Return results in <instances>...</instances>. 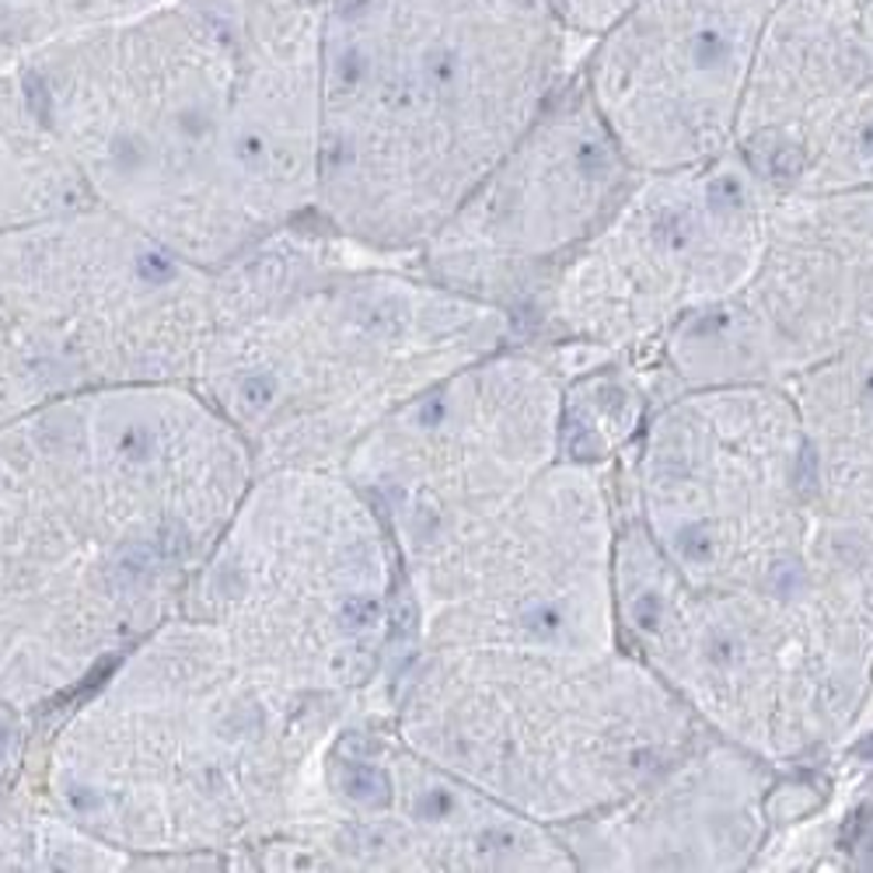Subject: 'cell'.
Segmentation results:
<instances>
[{
    "instance_id": "cell-19",
    "label": "cell",
    "mask_w": 873,
    "mask_h": 873,
    "mask_svg": "<svg viewBox=\"0 0 873 873\" xmlns=\"http://www.w3.org/2000/svg\"><path fill=\"white\" fill-rule=\"evenodd\" d=\"M786 388L803 427L821 545L873 577V339Z\"/></svg>"
},
{
    "instance_id": "cell-9",
    "label": "cell",
    "mask_w": 873,
    "mask_h": 873,
    "mask_svg": "<svg viewBox=\"0 0 873 873\" xmlns=\"http://www.w3.org/2000/svg\"><path fill=\"white\" fill-rule=\"evenodd\" d=\"M622 511L695 587H758L821 545L800 412L786 385H692L650 402L616 462Z\"/></svg>"
},
{
    "instance_id": "cell-22",
    "label": "cell",
    "mask_w": 873,
    "mask_h": 873,
    "mask_svg": "<svg viewBox=\"0 0 873 873\" xmlns=\"http://www.w3.org/2000/svg\"><path fill=\"white\" fill-rule=\"evenodd\" d=\"M553 14L562 21V29L570 35H591L598 39L616 21L640 4V0H545Z\"/></svg>"
},
{
    "instance_id": "cell-12",
    "label": "cell",
    "mask_w": 873,
    "mask_h": 873,
    "mask_svg": "<svg viewBox=\"0 0 873 873\" xmlns=\"http://www.w3.org/2000/svg\"><path fill=\"white\" fill-rule=\"evenodd\" d=\"M245 870L562 873L574 860L559 832L420 755L364 695L322 740L287 828Z\"/></svg>"
},
{
    "instance_id": "cell-5",
    "label": "cell",
    "mask_w": 873,
    "mask_h": 873,
    "mask_svg": "<svg viewBox=\"0 0 873 873\" xmlns=\"http://www.w3.org/2000/svg\"><path fill=\"white\" fill-rule=\"evenodd\" d=\"M520 339L517 318L315 221L210 273L189 385L266 469H343L409 399Z\"/></svg>"
},
{
    "instance_id": "cell-15",
    "label": "cell",
    "mask_w": 873,
    "mask_h": 873,
    "mask_svg": "<svg viewBox=\"0 0 873 873\" xmlns=\"http://www.w3.org/2000/svg\"><path fill=\"white\" fill-rule=\"evenodd\" d=\"M637 175L574 71L511 155L409 262L520 322Z\"/></svg>"
},
{
    "instance_id": "cell-10",
    "label": "cell",
    "mask_w": 873,
    "mask_h": 873,
    "mask_svg": "<svg viewBox=\"0 0 873 873\" xmlns=\"http://www.w3.org/2000/svg\"><path fill=\"white\" fill-rule=\"evenodd\" d=\"M776 200L737 150L637 175L608 221L520 315V339L577 360L650 357L674 329L740 291Z\"/></svg>"
},
{
    "instance_id": "cell-18",
    "label": "cell",
    "mask_w": 873,
    "mask_h": 873,
    "mask_svg": "<svg viewBox=\"0 0 873 873\" xmlns=\"http://www.w3.org/2000/svg\"><path fill=\"white\" fill-rule=\"evenodd\" d=\"M734 150L776 196L873 189L860 0H772Z\"/></svg>"
},
{
    "instance_id": "cell-2",
    "label": "cell",
    "mask_w": 873,
    "mask_h": 873,
    "mask_svg": "<svg viewBox=\"0 0 873 873\" xmlns=\"http://www.w3.org/2000/svg\"><path fill=\"white\" fill-rule=\"evenodd\" d=\"M252 475L189 381L77 391L0 423V703L46 716L179 616Z\"/></svg>"
},
{
    "instance_id": "cell-1",
    "label": "cell",
    "mask_w": 873,
    "mask_h": 873,
    "mask_svg": "<svg viewBox=\"0 0 873 873\" xmlns=\"http://www.w3.org/2000/svg\"><path fill=\"white\" fill-rule=\"evenodd\" d=\"M322 0H67L39 98L92 207L207 273L315 221Z\"/></svg>"
},
{
    "instance_id": "cell-23",
    "label": "cell",
    "mask_w": 873,
    "mask_h": 873,
    "mask_svg": "<svg viewBox=\"0 0 873 873\" xmlns=\"http://www.w3.org/2000/svg\"><path fill=\"white\" fill-rule=\"evenodd\" d=\"M860 25H863V42H866L870 71H873V0H860Z\"/></svg>"
},
{
    "instance_id": "cell-21",
    "label": "cell",
    "mask_w": 873,
    "mask_h": 873,
    "mask_svg": "<svg viewBox=\"0 0 873 873\" xmlns=\"http://www.w3.org/2000/svg\"><path fill=\"white\" fill-rule=\"evenodd\" d=\"M0 870H134L126 856L60 818L21 779L0 793Z\"/></svg>"
},
{
    "instance_id": "cell-4",
    "label": "cell",
    "mask_w": 873,
    "mask_h": 873,
    "mask_svg": "<svg viewBox=\"0 0 873 873\" xmlns=\"http://www.w3.org/2000/svg\"><path fill=\"white\" fill-rule=\"evenodd\" d=\"M545 0H322L315 224L412 259L574 77Z\"/></svg>"
},
{
    "instance_id": "cell-14",
    "label": "cell",
    "mask_w": 873,
    "mask_h": 873,
    "mask_svg": "<svg viewBox=\"0 0 873 873\" xmlns=\"http://www.w3.org/2000/svg\"><path fill=\"white\" fill-rule=\"evenodd\" d=\"M873 339V189L779 196L751 276L640 360L653 396L786 385Z\"/></svg>"
},
{
    "instance_id": "cell-8",
    "label": "cell",
    "mask_w": 873,
    "mask_h": 873,
    "mask_svg": "<svg viewBox=\"0 0 873 873\" xmlns=\"http://www.w3.org/2000/svg\"><path fill=\"white\" fill-rule=\"evenodd\" d=\"M182 611L273 688L354 703L412 650L399 545L343 469L255 472Z\"/></svg>"
},
{
    "instance_id": "cell-13",
    "label": "cell",
    "mask_w": 873,
    "mask_h": 873,
    "mask_svg": "<svg viewBox=\"0 0 873 873\" xmlns=\"http://www.w3.org/2000/svg\"><path fill=\"white\" fill-rule=\"evenodd\" d=\"M570 367L514 339L370 430L343 472L375 504L402 570L469 532L562 457Z\"/></svg>"
},
{
    "instance_id": "cell-3",
    "label": "cell",
    "mask_w": 873,
    "mask_h": 873,
    "mask_svg": "<svg viewBox=\"0 0 873 873\" xmlns=\"http://www.w3.org/2000/svg\"><path fill=\"white\" fill-rule=\"evenodd\" d=\"M354 703L273 688L179 611L42 716L25 782L134 870H245Z\"/></svg>"
},
{
    "instance_id": "cell-17",
    "label": "cell",
    "mask_w": 873,
    "mask_h": 873,
    "mask_svg": "<svg viewBox=\"0 0 873 873\" xmlns=\"http://www.w3.org/2000/svg\"><path fill=\"white\" fill-rule=\"evenodd\" d=\"M824 769L793 772L706 730L622 803L559 828L574 870L674 873L758 870L786 824H807L828 797Z\"/></svg>"
},
{
    "instance_id": "cell-11",
    "label": "cell",
    "mask_w": 873,
    "mask_h": 873,
    "mask_svg": "<svg viewBox=\"0 0 873 873\" xmlns=\"http://www.w3.org/2000/svg\"><path fill=\"white\" fill-rule=\"evenodd\" d=\"M616 465L559 457L504 507L406 566L412 646H619Z\"/></svg>"
},
{
    "instance_id": "cell-20",
    "label": "cell",
    "mask_w": 873,
    "mask_h": 873,
    "mask_svg": "<svg viewBox=\"0 0 873 873\" xmlns=\"http://www.w3.org/2000/svg\"><path fill=\"white\" fill-rule=\"evenodd\" d=\"M63 11L67 0H0V231L92 207L35 84Z\"/></svg>"
},
{
    "instance_id": "cell-16",
    "label": "cell",
    "mask_w": 873,
    "mask_h": 873,
    "mask_svg": "<svg viewBox=\"0 0 873 873\" xmlns=\"http://www.w3.org/2000/svg\"><path fill=\"white\" fill-rule=\"evenodd\" d=\"M772 0H640L577 71L625 161L643 171L734 150Z\"/></svg>"
},
{
    "instance_id": "cell-7",
    "label": "cell",
    "mask_w": 873,
    "mask_h": 873,
    "mask_svg": "<svg viewBox=\"0 0 873 873\" xmlns=\"http://www.w3.org/2000/svg\"><path fill=\"white\" fill-rule=\"evenodd\" d=\"M616 604L622 643L698 724L782 769H824L873 730V577L824 545L776 583L695 587L622 511Z\"/></svg>"
},
{
    "instance_id": "cell-6",
    "label": "cell",
    "mask_w": 873,
    "mask_h": 873,
    "mask_svg": "<svg viewBox=\"0 0 873 873\" xmlns=\"http://www.w3.org/2000/svg\"><path fill=\"white\" fill-rule=\"evenodd\" d=\"M375 698L420 755L553 832L622 803L706 734L625 643H420Z\"/></svg>"
}]
</instances>
